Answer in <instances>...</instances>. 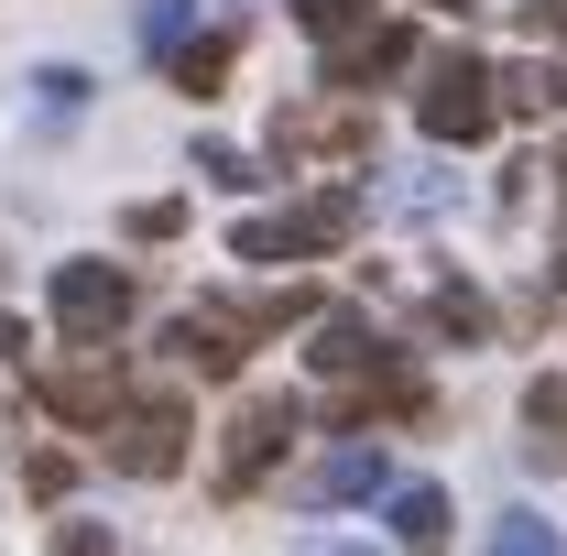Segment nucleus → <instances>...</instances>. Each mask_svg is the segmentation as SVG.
<instances>
[{
	"label": "nucleus",
	"instance_id": "18",
	"mask_svg": "<svg viewBox=\"0 0 567 556\" xmlns=\"http://www.w3.org/2000/svg\"><path fill=\"white\" fill-rule=\"evenodd\" d=\"M197 175L229 186V197H240V186H262V164H251V153H229V142H197Z\"/></svg>",
	"mask_w": 567,
	"mask_h": 556
},
{
	"label": "nucleus",
	"instance_id": "3",
	"mask_svg": "<svg viewBox=\"0 0 567 556\" xmlns=\"http://www.w3.org/2000/svg\"><path fill=\"white\" fill-rule=\"evenodd\" d=\"M142 317V284L121 274V262H55V328H66L76 349L87 339H121Z\"/></svg>",
	"mask_w": 567,
	"mask_h": 556
},
{
	"label": "nucleus",
	"instance_id": "14",
	"mask_svg": "<svg viewBox=\"0 0 567 556\" xmlns=\"http://www.w3.org/2000/svg\"><path fill=\"white\" fill-rule=\"evenodd\" d=\"M229 55H240L229 33H197V44H175L164 66H175V87H186V99H218V76H229Z\"/></svg>",
	"mask_w": 567,
	"mask_h": 556
},
{
	"label": "nucleus",
	"instance_id": "22",
	"mask_svg": "<svg viewBox=\"0 0 567 556\" xmlns=\"http://www.w3.org/2000/svg\"><path fill=\"white\" fill-rule=\"evenodd\" d=\"M175 229H186L175 197H142V208H132V240H175Z\"/></svg>",
	"mask_w": 567,
	"mask_h": 556
},
{
	"label": "nucleus",
	"instance_id": "4",
	"mask_svg": "<svg viewBox=\"0 0 567 556\" xmlns=\"http://www.w3.org/2000/svg\"><path fill=\"white\" fill-rule=\"evenodd\" d=\"M110 470H121V481H175V470H186V404H175V393L121 404V415H110Z\"/></svg>",
	"mask_w": 567,
	"mask_h": 556
},
{
	"label": "nucleus",
	"instance_id": "23",
	"mask_svg": "<svg viewBox=\"0 0 567 556\" xmlns=\"http://www.w3.org/2000/svg\"><path fill=\"white\" fill-rule=\"evenodd\" d=\"M524 415H535V436H557V425H567V382H535V393H524Z\"/></svg>",
	"mask_w": 567,
	"mask_h": 556
},
{
	"label": "nucleus",
	"instance_id": "16",
	"mask_svg": "<svg viewBox=\"0 0 567 556\" xmlns=\"http://www.w3.org/2000/svg\"><path fill=\"white\" fill-rule=\"evenodd\" d=\"M295 22H306L317 44H339V33H360V22H371V0H295Z\"/></svg>",
	"mask_w": 567,
	"mask_h": 556
},
{
	"label": "nucleus",
	"instance_id": "20",
	"mask_svg": "<svg viewBox=\"0 0 567 556\" xmlns=\"http://www.w3.org/2000/svg\"><path fill=\"white\" fill-rule=\"evenodd\" d=\"M142 44L175 55V44H186V0H142Z\"/></svg>",
	"mask_w": 567,
	"mask_h": 556
},
{
	"label": "nucleus",
	"instance_id": "26",
	"mask_svg": "<svg viewBox=\"0 0 567 556\" xmlns=\"http://www.w3.org/2000/svg\"><path fill=\"white\" fill-rule=\"evenodd\" d=\"M557 295H567V251H557Z\"/></svg>",
	"mask_w": 567,
	"mask_h": 556
},
{
	"label": "nucleus",
	"instance_id": "24",
	"mask_svg": "<svg viewBox=\"0 0 567 556\" xmlns=\"http://www.w3.org/2000/svg\"><path fill=\"white\" fill-rule=\"evenodd\" d=\"M535 33H557V44H567V0H535Z\"/></svg>",
	"mask_w": 567,
	"mask_h": 556
},
{
	"label": "nucleus",
	"instance_id": "2",
	"mask_svg": "<svg viewBox=\"0 0 567 556\" xmlns=\"http://www.w3.org/2000/svg\"><path fill=\"white\" fill-rule=\"evenodd\" d=\"M415 121H425V142H481L502 121V76L458 44V55H436L425 66V99H415Z\"/></svg>",
	"mask_w": 567,
	"mask_h": 556
},
{
	"label": "nucleus",
	"instance_id": "19",
	"mask_svg": "<svg viewBox=\"0 0 567 556\" xmlns=\"http://www.w3.org/2000/svg\"><path fill=\"white\" fill-rule=\"evenodd\" d=\"M33 99H44V121H66V110H87V76H76V66H44V76H33Z\"/></svg>",
	"mask_w": 567,
	"mask_h": 556
},
{
	"label": "nucleus",
	"instance_id": "7",
	"mask_svg": "<svg viewBox=\"0 0 567 556\" xmlns=\"http://www.w3.org/2000/svg\"><path fill=\"white\" fill-rule=\"evenodd\" d=\"M22 404H44V415H66V425H110L121 415V360H110V339H87V360H66V371H33Z\"/></svg>",
	"mask_w": 567,
	"mask_h": 556
},
{
	"label": "nucleus",
	"instance_id": "11",
	"mask_svg": "<svg viewBox=\"0 0 567 556\" xmlns=\"http://www.w3.org/2000/svg\"><path fill=\"white\" fill-rule=\"evenodd\" d=\"M295 491H306V502H371V491H382V436L360 425L350 447H328V459H317Z\"/></svg>",
	"mask_w": 567,
	"mask_h": 556
},
{
	"label": "nucleus",
	"instance_id": "17",
	"mask_svg": "<svg viewBox=\"0 0 567 556\" xmlns=\"http://www.w3.org/2000/svg\"><path fill=\"white\" fill-rule=\"evenodd\" d=\"M11 470H22V481L44 491V502H66V491H76V459H66V447H33V459L11 447Z\"/></svg>",
	"mask_w": 567,
	"mask_h": 556
},
{
	"label": "nucleus",
	"instance_id": "1",
	"mask_svg": "<svg viewBox=\"0 0 567 556\" xmlns=\"http://www.w3.org/2000/svg\"><path fill=\"white\" fill-rule=\"evenodd\" d=\"M350 229H360V186H328V197H306V208H284V218H240L229 251L240 262H306V251H339Z\"/></svg>",
	"mask_w": 567,
	"mask_h": 556
},
{
	"label": "nucleus",
	"instance_id": "13",
	"mask_svg": "<svg viewBox=\"0 0 567 556\" xmlns=\"http://www.w3.org/2000/svg\"><path fill=\"white\" fill-rule=\"evenodd\" d=\"M393 546H447V491H436V481L393 491Z\"/></svg>",
	"mask_w": 567,
	"mask_h": 556
},
{
	"label": "nucleus",
	"instance_id": "12",
	"mask_svg": "<svg viewBox=\"0 0 567 556\" xmlns=\"http://www.w3.org/2000/svg\"><path fill=\"white\" fill-rule=\"evenodd\" d=\"M492 76H502V110H513V121L567 110V66H557V55H524V66H492Z\"/></svg>",
	"mask_w": 567,
	"mask_h": 556
},
{
	"label": "nucleus",
	"instance_id": "28",
	"mask_svg": "<svg viewBox=\"0 0 567 556\" xmlns=\"http://www.w3.org/2000/svg\"><path fill=\"white\" fill-rule=\"evenodd\" d=\"M557 186H567V153H557Z\"/></svg>",
	"mask_w": 567,
	"mask_h": 556
},
{
	"label": "nucleus",
	"instance_id": "27",
	"mask_svg": "<svg viewBox=\"0 0 567 556\" xmlns=\"http://www.w3.org/2000/svg\"><path fill=\"white\" fill-rule=\"evenodd\" d=\"M436 11H470V0H436Z\"/></svg>",
	"mask_w": 567,
	"mask_h": 556
},
{
	"label": "nucleus",
	"instance_id": "5",
	"mask_svg": "<svg viewBox=\"0 0 567 556\" xmlns=\"http://www.w3.org/2000/svg\"><path fill=\"white\" fill-rule=\"evenodd\" d=\"M251 306H186L175 328H164V360L175 371H197V382H240V360H251Z\"/></svg>",
	"mask_w": 567,
	"mask_h": 556
},
{
	"label": "nucleus",
	"instance_id": "9",
	"mask_svg": "<svg viewBox=\"0 0 567 556\" xmlns=\"http://www.w3.org/2000/svg\"><path fill=\"white\" fill-rule=\"evenodd\" d=\"M415 66V33H404V22H360V33H339V44H328V66H317V87H371V76H404Z\"/></svg>",
	"mask_w": 567,
	"mask_h": 556
},
{
	"label": "nucleus",
	"instance_id": "10",
	"mask_svg": "<svg viewBox=\"0 0 567 556\" xmlns=\"http://www.w3.org/2000/svg\"><path fill=\"white\" fill-rule=\"evenodd\" d=\"M328 382H371V371H393V339L371 328V317H317V349H306Z\"/></svg>",
	"mask_w": 567,
	"mask_h": 556
},
{
	"label": "nucleus",
	"instance_id": "21",
	"mask_svg": "<svg viewBox=\"0 0 567 556\" xmlns=\"http://www.w3.org/2000/svg\"><path fill=\"white\" fill-rule=\"evenodd\" d=\"M492 546H502V556H535V546H557V524H535V513H502Z\"/></svg>",
	"mask_w": 567,
	"mask_h": 556
},
{
	"label": "nucleus",
	"instance_id": "8",
	"mask_svg": "<svg viewBox=\"0 0 567 556\" xmlns=\"http://www.w3.org/2000/svg\"><path fill=\"white\" fill-rule=\"evenodd\" d=\"M274 153L284 164H295V153H371V110H360L350 87H339V99H306V110L274 121Z\"/></svg>",
	"mask_w": 567,
	"mask_h": 556
},
{
	"label": "nucleus",
	"instance_id": "15",
	"mask_svg": "<svg viewBox=\"0 0 567 556\" xmlns=\"http://www.w3.org/2000/svg\"><path fill=\"white\" fill-rule=\"evenodd\" d=\"M425 317H436L447 339H481V328H492V306H481L470 284H436V306H425Z\"/></svg>",
	"mask_w": 567,
	"mask_h": 556
},
{
	"label": "nucleus",
	"instance_id": "6",
	"mask_svg": "<svg viewBox=\"0 0 567 556\" xmlns=\"http://www.w3.org/2000/svg\"><path fill=\"white\" fill-rule=\"evenodd\" d=\"M295 436H306V404H295V393H251L240 425H229V447H218V491H251Z\"/></svg>",
	"mask_w": 567,
	"mask_h": 556
},
{
	"label": "nucleus",
	"instance_id": "25",
	"mask_svg": "<svg viewBox=\"0 0 567 556\" xmlns=\"http://www.w3.org/2000/svg\"><path fill=\"white\" fill-rule=\"evenodd\" d=\"M0 360H22V328H11V317H0Z\"/></svg>",
	"mask_w": 567,
	"mask_h": 556
}]
</instances>
